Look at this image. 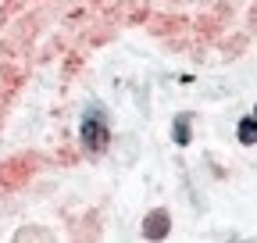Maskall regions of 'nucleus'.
I'll list each match as a JSON object with an SVG mask.
<instances>
[{"instance_id": "1", "label": "nucleus", "mask_w": 257, "mask_h": 243, "mask_svg": "<svg viewBox=\"0 0 257 243\" xmlns=\"http://www.w3.org/2000/svg\"><path fill=\"white\" fill-rule=\"evenodd\" d=\"M107 140H111V133H107V126H104V114L93 107V111L82 118V143H86L89 150H104Z\"/></svg>"}, {"instance_id": "2", "label": "nucleus", "mask_w": 257, "mask_h": 243, "mask_svg": "<svg viewBox=\"0 0 257 243\" xmlns=\"http://www.w3.org/2000/svg\"><path fill=\"white\" fill-rule=\"evenodd\" d=\"M168 232H172V215L165 207H154L150 215L143 218V236L147 239H165Z\"/></svg>"}, {"instance_id": "3", "label": "nucleus", "mask_w": 257, "mask_h": 243, "mask_svg": "<svg viewBox=\"0 0 257 243\" xmlns=\"http://www.w3.org/2000/svg\"><path fill=\"white\" fill-rule=\"evenodd\" d=\"M253 136H257V122L246 114V118L239 122V143H246V147H250V143H253Z\"/></svg>"}, {"instance_id": "4", "label": "nucleus", "mask_w": 257, "mask_h": 243, "mask_svg": "<svg viewBox=\"0 0 257 243\" xmlns=\"http://www.w3.org/2000/svg\"><path fill=\"white\" fill-rule=\"evenodd\" d=\"M175 143L179 147L189 143V114H179V122H175Z\"/></svg>"}]
</instances>
